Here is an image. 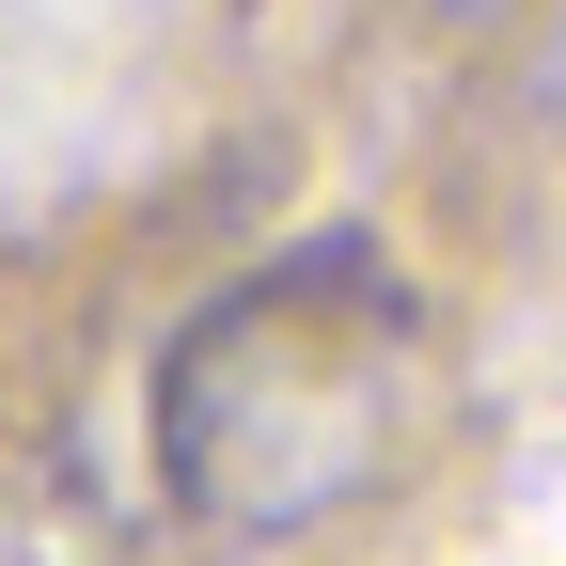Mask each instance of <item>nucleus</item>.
I'll list each match as a JSON object with an SVG mask.
<instances>
[{
  "label": "nucleus",
  "instance_id": "nucleus-1",
  "mask_svg": "<svg viewBox=\"0 0 566 566\" xmlns=\"http://www.w3.org/2000/svg\"><path fill=\"white\" fill-rule=\"evenodd\" d=\"M424 378V331L363 252H315V268H268L237 283L221 315L174 346L158 378V457L205 520H315L346 504Z\"/></svg>",
  "mask_w": 566,
  "mask_h": 566
}]
</instances>
